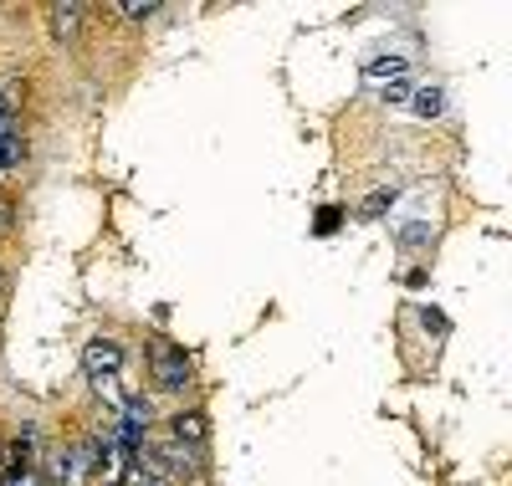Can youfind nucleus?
Wrapping results in <instances>:
<instances>
[{
	"label": "nucleus",
	"instance_id": "f257e3e1",
	"mask_svg": "<svg viewBox=\"0 0 512 486\" xmlns=\"http://www.w3.org/2000/svg\"><path fill=\"white\" fill-rule=\"evenodd\" d=\"M149 369H154V379L164 384V389H185L190 384V359H185V353L180 348H169V343H154L149 348Z\"/></svg>",
	"mask_w": 512,
	"mask_h": 486
},
{
	"label": "nucleus",
	"instance_id": "f03ea898",
	"mask_svg": "<svg viewBox=\"0 0 512 486\" xmlns=\"http://www.w3.org/2000/svg\"><path fill=\"white\" fill-rule=\"evenodd\" d=\"M93 476H98V446H93V440H77V446H67L62 486H93Z\"/></svg>",
	"mask_w": 512,
	"mask_h": 486
},
{
	"label": "nucleus",
	"instance_id": "7ed1b4c3",
	"mask_svg": "<svg viewBox=\"0 0 512 486\" xmlns=\"http://www.w3.org/2000/svg\"><path fill=\"white\" fill-rule=\"evenodd\" d=\"M169 430H175V440H180V446H205V435H210V420L200 415V410H180L175 420H169Z\"/></svg>",
	"mask_w": 512,
	"mask_h": 486
},
{
	"label": "nucleus",
	"instance_id": "20e7f679",
	"mask_svg": "<svg viewBox=\"0 0 512 486\" xmlns=\"http://www.w3.org/2000/svg\"><path fill=\"white\" fill-rule=\"evenodd\" d=\"M118 359H123V348H118V343H88V374H93V379L118 374Z\"/></svg>",
	"mask_w": 512,
	"mask_h": 486
},
{
	"label": "nucleus",
	"instance_id": "39448f33",
	"mask_svg": "<svg viewBox=\"0 0 512 486\" xmlns=\"http://www.w3.org/2000/svg\"><path fill=\"white\" fill-rule=\"evenodd\" d=\"M82 21H88V11H82V6H57L52 11V36L57 41H72L82 31Z\"/></svg>",
	"mask_w": 512,
	"mask_h": 486
},
{
	"label": "nucleus",
	"instance_id": "423d86ee",
	"mask_svg": "<svg viewBox=\"0 0 512 486\" xmlns=\"http://www.w3.org/2000/svg\"><path fill=\"white\" fill-rule=\"evenodd\" d=\"M415 108H420L425 118L441 113V93H436V87H420V93H415Z\"/></svg>",
	"mask_w": 512,
	"mask_h": 486
},
{
	"label": "nucleus",
	"instance_id": "0eeeda50",
	"mask_svg": "<svg viewBox=\"0 0 512 486\" xmlns=\"http://www.w3.org/2000/svg\"><path fill=\"white\" fill-rule=\"evenodd\" d=\"M41 476L31 471V466H21V471H11V476H0V486H36Z\"/></svg>",
	"mask_w": 512,
	"mask_h": 486
},
{
	"label": "nucleus",
	"instance_id": "6e6552de",
	"mask_svg": "<svg viewBox=\"0 0 512 486\" xmlns=\"http://www.w3.org/2000/svg\"><path fill=\"white\" fill-rule=\"evenodd\" d=\"M62 461H67V446H52V451H47V476H52V481H62Z\"/></svg>",
	"mask_w": 512,
	"mask_h": 486
},
{
	"label": "nucleus",
	"instance_id": "1a4fd4ad",
	"mask_svg": "<svg viewBox=\"0 0 512 486\" xmlns=\"http://www.w3.org/2000/svg\"><path fill=\"white\" fill-rule=\"evenodd\" d=\"M123 16H128V21H149V16H154V6H123Z\"/></svg>",
	"mask_w": 512,
	"mask_h": 486
},
{
	"label": "nucleus",
	"instance_id": "9d476101",
	"mask_svg": "<svg viewBox=\"0 0 512 486\" xmlns=\"http://www.w3.org/2000/svg\"><path fill=\"white\" fill-rule=\"evenodd\" d=\"M384 200H390L384 190H379V195H369V200H364V215H379V210H384Z\"/></svg>",
	"mask_w": 512,
	"mask_h": 486
},
{
	"label": "nucleus",
	"instance_id": "9b49d317",
	"mask_svg": "<svg viewBox=\"0 0 512 486\" xmlns=\"http://www.w3.org/2000/svg\"><path fill=\"white\" fill-rule=\"evenodd\" d=\"M0 466H6V451H0Z\"/></svg>",
	"mask_w": 512,
	"mask_h": 486
}]
</instances>
